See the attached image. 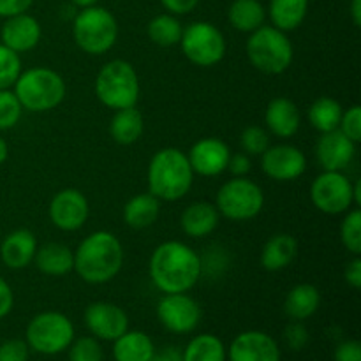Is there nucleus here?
Listing matches in <instances>:
<instances>
[{
    "instance_id": "obj_17",
    "label": "nucleus",
    "mask_w": 361,
    "mask_h": 361,
    "mask_svg": "<svg viewBox=\"0 0 361 361\" xmlns=\"http://www.w3.org/2000/svg\"><path fill=\"white\" fill-rule=\"evenodd\" d=\"M226 353L229 361H281V349L275 338L259 330L236 335Z\"/></svg>"
},
{
    "instance_id": "obj_15",
    "label": "nucleus",
    "mask_w": 361,
    "mask_h": 361,
    "mask_svg": "<svg viewBox=\"0 0 361 361\" xmlns=\"http://www.w3.org/2000/svg\"><path fill=\"white\" fill-rule=\"evenodd\" d=\"M85 324L97 341L113 342L129 330V317L122 307L109 302H94L85 309Z\"/></svg>"
},
{
    "instance_id": "obj_21",
    "label": "nucleus",
    "mask_w": 361,
    "mask_h": 361,
    "mask_svg": "<svg viewBox=\"0 0 361 361\" xmlns=\"http://www.w3.org/2000/svg\"><path fill=\"white\" fill-rule=\"evenodd\" d=\"M264 123H267L268 133L281 140H288L298 133L302 115H300L298 106L291 99L274 97L268 102L267 111H264Z\"/></svg>"
},
{
    "instance_id": "obj_13",
    "label": "nucleus",
    "mask_w": 361,
    "mask_h": 361,
    "mask_svg": "<svg viewBox=\"0 0 361 361\" xmlns=\"http://www.w3.org/2000/svg\"><path fill=\"white\" fill-rule=\"evenodd\" d=\"M261 169L275 182H293L305 173V154L295 145H274L261 154Z\"/></svg>"
},
{
    "instance_id": "obj_5",
    "label": "nucleus",
    "mask_w": 361,
    "mask_h": 361,
    "mask_svg": "<svg viewBox=\"0 0 361 361\" xmlns=\"http://www.w3.org/2000/svg\"><path fill=\"white\" fill-rule=\"evenodd\" d=\"M247 59L264 74H282L291 67L295 49L288 34L274 25H263L257 30L250 32L247 39Z\"/></svg>"
},
{
    "instance_id": "obj_22",
    "label": "nucleus",
    "mask_w": 361,
    "mask_h": 361,
    "mask_svg": "<svg viewBox=\"0 0 361 361\" xmlns=\"http://www.w3.org/2000/svg\"><path fill=\"white\" fill-rule=\"evenodd\" d=\"M221 214L217 207L208 201H196L189 204L180 215L182 231L190 238H204L217 229Z\"/></svg>"
},
{
    "instance_id": "obj_1",
    "label": "nucleus",
    "mask_w": 361,
    "mask_h": 361,
    "mask_svg": "<svg viewBox=\"0 0 361 361\" xmlns=\"http://www.w3.org/2000/svg\"><path fill=\"white\" fill-rule=\"evenodd\" d=\"M148 271L155 288L164 295L189 293L200 282L203 263L192 247L178 240H168L154 249Z\"/></svg>"
},
{
    "instance_id": "obj_32",
    "label": "nucleus",
    "mask_w": 361,
    "mask_h": 361,
    "mask_svg": "<svg viewBox=\"0 0 361 361\" xmlns=\"http://www.w3.org/2000/svg\"><path fill=\"white\" fill-rule=\"evenodd\" d=\"M182 358L183 361H226L228 353L217 335L201 334L187 344L182 351Z\"/></svg>"
},
{
    "instance_id": "obj_47",
    "label": "nucleus",
    "mask_w": 361,
    "mask_h": 361,
    "mask_svg": "<svg viewBox=\"0 0 361 361\" xmlns=\"http://www.w3.org/2000/svg\"><path fill=\"white\" fill-rule=\"evenodd\" d=\"M344 281L349 288L360 289L361 288V257L355 256L344 270Z\"/></svg>"
},
{
    "instance_id": "obj_27",
    "label": "nucleus",
    "mask_w": 361,
    "mask_h": 361,
    "mask_svg": "<svg viewBox=\"0 0 361 361\" xmlns=\"http://www.w3.org/2000/svg\"><path fill=\"white\" fill-rule=\"evenodd\" d=\"M143 130L145 120L140 109H136V106L116 109L111 122H109V134H111L113 141L123 145V147L136 143L143 136Z\"/></svg>"
},
{
    "instance_id": "obj_39",
    "label": "nucleus",
    "mask_w": 361,
    "mask_h": 361,
    "mask_svg": "<svg viewBox=\"0 0 361 361\" xmlns=\"http://www.w3.org/2000/svg\"><path fill=\"white\" fill-rule=\"evenodd\" d=\"M338 130L355 141L356 145L361 141V108L358 104H353L351 108L345 109L342 113L341 123H338Z\"/></svg>"
},
{
    "instance_id": "obj_31",
    "label": "nucleus",
    "mask_w": 361,
    "mask_h": 361,
    "mask_svg": "<svg viewBox=\"0 0 361 361\" xmlns=\"http://www.w3.org/2000/svg\"><path fill=\"white\" fill-rule=\"evenodd\" d=\"M342 113H344V108L341 106V102L335 101L334 97H328V95H323V97H317L316 101L310 104L309 108V122L317 133L324 134L330 133V130L338 129V123H341Z\"/></svg>"
},
{
    "instance_id": "obj_6",
    "label": "nucleus",
    "mask_w": 361,
    "mask_h": 361,
    "mask_svg": "<svg viewBox=\"0 0 361 361\" xmlns=\"http://www.w3.org/2000/svg\"><path fill=\"white\" fill-rule=\"evenodd\" d=\"M73 37L88 55H104L118 39V23L111 11L99 6L81 9L73 21Z\"/></svg>"
},
{
    "instance_id": "obj_10",
    "label": "nucleus",
    "mask_w": 361,
    "mask_h": 361,
    "mask_svg": "<svg viewBox=\"0 0 361 361\" xmlns=\"http://www.w3.org/2000/svg\"><path fill=\"white\" fill-rule=\"evenodd\" d=\"M180 48L189 62L197 67H214L224 59L226 39L224 34L208 21H194L182 32Z\"/></svg>"
},
{
    "instance_id": "obj_42",
    "label": "nucleus",
    "mask_w": 361,
    "mask_h": 361,
    "mask_svg": "<svg viewBox=\"0 0 361 361\" xmlns=\"http://www.w3.org/2000/svg\"><path fill=\"white\" fill-rule=\"evenodd\" d=\"M335 361H361V344L358 341H344L335 348Z\"/></svg>"
},
{
    "instance_id": "obj_33",
    "label": "nucleus",
    "mask_w": 361,
    "mask_h": 361,
    "mask_svg": "<svg viewBox=\"0 0 361 361\" xmlns=\"http://www.w3.org/2000/svg\"><path fill=\"white\" fill-rule=\"evenodd\" d=\"M183 27L175 14H157L150 20L147 27L148 39L161 48H171L176 46L182 39Z\"/></svg>"
},
{
    "instance_id": "obj_11",
    "label": "nucleus",
    "mask_w": 361,
    "mask_h": 361,
    "mask_svg": "<svg viewBox=\"0 0 361 361\" xmlns=\"http://www.w3.org/2000/svg\"><path fill=\"white\" fill-rule=\"evenodd\" d=\"M310 201L326 215H341L355 204L353 182L342 171H323L310 185Z\"/></svg>"
},
{
    "instance_id": "obj_4",
    "label": "nucleus",
    "mask_w": 361,
    "mask_h": 361,
    "mask_svg": "<svg viewBox=\"0 0 361 361\" xmlns=\"http://www.w3.org/2000/svg\"><path fill=\"white\" fill-rule=\"evenodd\" d=\"M13 92L23 109L30 113H46L59 108L66 99V81L49 67H30L21 71Z\"/></svg>"
},
{
    "instance_id": "obj_43",
    "label": "nucleus",
    "mask_w": 361,
    "mask_h": 361,
    "mask_svg": "<svg viewBox=\"0 0 361 361\" xmlns=\"http://www.w3.org/2000/svg\"><path fill=\"white\" fill-rule=\"evenodd\" d=\"M250 169H252L250 155L243 154V152H238V154H235V155L231 154L226 171L231 173L233 176H247L250 173Z\"/></svg>"
},
{
    "instance_id": "obj_12",
    "label": "nucleus",
    "mask_w": 361,
    "mask_h": 361,
    "mask_svg": "<svg viewBox=\"0 0 361 361\" xmlns=\"http://www.w3.org/2000/svg\"><path fill=\"white\" fill-rule=\"evenodd\" d=\"M201 307L187 293H171L164 295L157 303V319L171 334H190L200 324Z\"/></svg>"
},
{
    "instance_id": "obj_2",
    "label": "nucleus",
    "mask_w": 361,
    "mask_h": 361,
    "mask_svg": "<svg viewBox=\"0 0 361 361\" xmlns=\"http://www.w3.org/2000/svg\"><path fill=\"white\" fill-rule=\"evenodd\" d=\"M122 267V242L109 231L92 233L74 250V271L87 284H106L120 274Z\"/></svg>"
},
{
    "instance_id": "obj_40",
    "label": "nucleus",
    "mask_w": 361,
    "mask_h": 361,
    "mask_svg": "<svg viewBox=\"0 0 361 361\" xmlns=\"http://www.w3.org/2000/svg\"><path fill=\"white\" fill-rule=\"evenodd\" d=\"M30 348L21 338H11L0 344V361H28Z\"/></svg>"
},
{
    "instance_id": "obj_41",
    "label": "nucleus",
    "mask_w": 361,
    "mask_h": 361,
    "mask_svg": "<svg viewBox=\"0 0 361 361\" xmlns=\"http://www.w3.org/2000/svg\"><path fill=\"white\" fill-rule=\"evenodd\" d=\"M284 338L286 344H288L293 351H300V349H303L309 344V331L303 326L302 321H295V323H291L286 328Z\"/></svg>"
},
{
    "instance_id": "obj_34",
    "label": "nucleus",
    "mask_w": 361,
    "mask_h": 361,
    "mask_svg": "<svg viewBox=\"0 0 361 361\" xmlns=\"http://www.w3.org/2000/svg\"><path fill=\"white\" fill-rule=\"evenodd\" d=\"M341 242L353 256H361V212L360 208L348 210L341 224Z\"/></svg>"
},
{
    "instance_id": "obj_8",
    "label": "nucleus",
    "mask_w": 361,
    "mask_h": 361,
    "mask_svg": "<svg viewBox=\"0 0 361 361\" xmlns=\"http://www.w3.org/2000/svg\"><path fill=\"white\" fill-rule=\"evenodd\" d=\"M74 341V324L66 314L48 310L34 316L25 331V342L39 355L53 356L66 351Z\"/></svg>"
},
{
    "instance_id": "obj_50",
    "label": "nucleus",
    "mask_w": 361,
    "mask_h": 361,
    "mask_svg": "<svg viewBox=\"0 0 361 361\" xmlns=\"http://www.w3.org/2000/svg\"><path fill=\"white\" fill-rule=\"evenodd\" d=\"M7 157H9V145L0 136V164H4L7 161Z\"/></svg>"
},
{
    "instance_id": "obj_16",
    "label": "nucleus",
    "mask_w": 361,
    "mask_h": 361,
    "mask_svg": "<svg viewBox=\"0 0 361 361\" xmlns=\"http://www.w3.org/2000/svg\"><path fill=\"white\" fill-rule=\"evenodd\" d=\"M229 157L231 150L221 137H201L187 154L192 171L201 176H219L224 173Z\"/></svg>"
},
{
    "instance_id": "obj_20",
    "label": "nucleus",
    "mask_w": 361,
    "mask_h": 361,
    "mask_svg": "<svg viewBox=\"0 0 361 361\" xmlns=\"http://www.w3.org/2000/svg\"><path fill=\"white\" fill-rule=\"evenodd\" d=\"M37 238L30 229H14L0 243V259L9 270H23L34 263Z\"/></svg>"
},
{
    "instance_id": "obj_46",
    "label": "nucleus",
    "mask_w": 361,
    "mask_h": 361,
    "mask_svg": "<svg viewBox=\"0 0 361 361\" xmlns=\"http://www.w3.org/2000/svg\"><path fill=\"white\" fill-rule=\"evenodd\" d=\"M14 307V293L13 288L6 279L0 277V319L7 317Z\"/></svg>"
},
{
    "instance_id": "obj_45",
    "label": "nucleus",
    "mask_w": 361,
    "mask_h": 361,
    "mask_svg": "<svg viewBox=\"0 0 361 361\" xmlns=\"http://www.w3.org/2000/svg\"><path fill=\"white\" fill-rule=\"evenodd\" d=\"M161 4L169 14L182 16V14L192 13L197 4H200V0H161Z\"/></svg>"
},
{
    "instance_id": "obj_30",
    "label": "nucleus",
    "mask_w": 361,
    "mask_h": 361,
    "mask_svg": "<svg viewBox=\"0 0 361 361\" xmlns=\"http://www.w3.org/2000/svg\"><path fill=\"white\" fill-rule=\"evenodd\" d=\"M228 20L233 28L250 34L264 25L267 9L259 0H235L228 9Z\"/></svg>"
},
{
    "instance_id": "obj_3",
    "label": "nucleus",
    "mask_w": 361,
    "mask_h": 361,
    "mask_svg": "<svg viewBox=\"0 0 361 361\" xmlns=\"http://www.w3.org/2000/svg\"><path fill=\"white\" fill-rule=\"evenodd\" d=\"M148 192L159 201H178L189 194L194 182V171L187 154L175 147L155 152L148 164Z\"/></svg>"
},
{
    "instance_id": "obj_26",
    "label": "nucleus",
    "mask_w": 361,
    "mask_h": 361,
    "mask_svg": "<svg viewBox=\"0 0 361 361\" xmlns=\"http://www.w3.org/2000/svg\"><path fill=\"white\" fill-rule=\"evenodd\" d=\"M161 214V201L150 192L136 194L126 203L122 212L123 222L133 229L150 228Z\"/></svg>"
},
{
    "instance_id": "obj_48",
    "label": "nucleus",
    "mask_w": 361,
    "mask_h": 361,
    "mask_svg": "<svg viewBox=\"0 0 361 361\" xmlns=\"http://www.w3.org/2000/svg\"><path fill=\"white\" fill-rule=\"evenodd\" d=\"M150 361H183L182 349L175 348V345H166L162 349H155Z\"/></svg>"
},
{
    "instance_id": "obj_23",
    "label": "nucleus",
    "mask_w": 361,
    "mask_h": 361,
    "mask_svg": "<svg viewBox=\"0 0 361 361\" xmlns=\"http://www.w3.org/2000/svg\"><path fill=\"white\" fill-rule=\"evenodd\" d=\"M298 256V240L288 233L270 236L261 250V267L268 271L288 268Z\"/></svg>"
},
{
    "instance_id": "obj_38",
    "label": "nucleus",
    "mask_w": 361,
    "mask_h": 361,
    "mask_svg": "<svg viewBox=\"0 0 361 361\" xmlns=\"http://www.w3.org/2000/svg\"><path fill=\"white\" fill-rule=\"evenodd\" d=\"M69 361H102L104 353H102L101 344L95 337H80L74 338L73 344L69 345Z\"/></svg>"
},
{
    "instance_id": "obj_44",
    "label": "nucleus",
    "mask_w": 361,
    "mask_h": 361,
    "mask_svg": "<svg viewBox=\"0 0 361 361\" xmlns=\"http://www.w3.org/2000/svg\"><path fill=\"white\" fill-rule=\"evenodd\" d=\"M34 0H0V18H11L27 13Z\"/></svg>"
},
{
    "instance_id": "obj_24",
    "label": "nucleus",
    "mask_w": 361,
    "mask_h": 361,
    "mask_svg": "<svg viewBox=\"0 0 361 361\" xmlns=\"http://www.w3.org/2000/svg\"><path fill=\"white\" fill-rule=\"evenodd\" d=\"M34 264L48 277H63L74 270V252L63 243H44L37 247Z\"/></svg>"
},
{
    "instance_id": "obj_37",
    "label": "nucleus",
    "mask_w": 361,
    "mask_h": 361,
    "mask_svg": "<svg viewBox=\"0 0 361 361\" xmlns=\"http://www.w3.org/2000/svg\"><path fill=\"white\" fill-rule=\"evenodd\" d=\"M240 147L247 155H261L270 147V134L261 126H249L242 130Z\"/></svg>"
},
{
    "instance_id": "obj_19",
    "label": "nucleus",
    "mask_w": 361,
    "mask_h": 361,
    "mask_svg": "<svg viewBox=\"0 0 361 361\" xmlns=\"http://www.w3.org/2000/svg\"><path fill=\"white\" fill-rule=\"evenodd\" d=\"M41 23L28 13L6 18L2 28H0V39H2L0 42L16 51L18 55L34 49L41 41Z\"/></svg>"
},
{
    "instance_id": "obj_29",
    "label": "nucleus",
    "mask_w": 361,
    "mask_h": 361,
    "mask_svg": "<svg viewBox=\"0 0 361 361\" xmlns=\"http://www.w3.org/2000/svg\"><path fill=\"white\" fill-rule=\"evenodd\" d=\"M309 0H270L268 14L271 25L282 32L296 30L305 21Z\"/></svg>"
},
{
    "instance_id": "obj_25",
    "label": "nucleus",
    "mask_w": 361,
    "mask_h": 361,
    "mask_svg": "<svg viewBox=\"0 0 361 361\" xmlns=\"http://www.w3.org/2000/svg\"><path fill=\"white\" fill-rule=\"evenodd\" d=\"M321 293L314 284H296L291 291L286 295L284 312L293 321H305L312 317L319 310Z\"/></svg>"
},
{
    "instance_id": "obj_7",
    "label": "nucleus",
    "mask_w": 361,
    "mask_h": 361,
    "mask_svg": "<svg viewBox=\"0 0 361 361\" xmlns=\"http://www.w3.org/2000/svg\"><path fill=\"white\" fill-rule=\"evenodd\" d=\"M95 95L109 109L136 106L140 99V78L133 63L127 60H111L104 63L95 78Z\"/></svg>"
},
{
    "instance_id": "obj_49",
    "label": "nucleus",
    "mask_w": 361,
    "mask_h": 361,
    "mask_svg": "<svg viewBox=\"0 0 361 361\" xmlns=\"http://www.w3.org/2000/svg\"><path fill=\"white\" fill-rule=\"evenodd\" d=\"M349 14H351V20L355 23V27L361 25V0H351V6H349Z\"/></svg>"
},
{
    "instance_id": "obj_36",
    "label": "nucleus",
    "mask_w": 361,
    "mask_h": 361,
    "mask_svg": "<svg viewBox=\"0 0 361 361\" xmlns=\"http://www.w3.org/2000/svg\"><path fill=\"white\" fill-rule=\"evenodd\" d=\"M23 115V106L18 101L16 94L11 88L0 90V130H9L16 127Z\"/></svg>"
},
{
    "instance_id": "obj_51",
    "label": "nucleus",
    "mask_w": 361,
    "mask_h": 361,
    "mask_svg": "<svg viewBox=\"0 0 361 361\" xmlns=\"http://www.w3.org/2000/svg\"><path fill=\"white\" fill-rule=\"evenodd\" d=\"M353 197H355V207H360L361 204V182L360 180H356V182L353 183Z\"/></svg>"
},
{
    "instance_id": "obj_9",
    "label": "nucleus",
    "mask_w": 361,
    "mask_h": 361,
    "mask_svg": "<svg viewBox=\"0 0 361 361\" xmlns=\"http://www.w3.org/2000/svg\"><path fill=\"white\" fill-rule=\"evenodd\" d=\"M214 204L222 217L235 222H245L261 214L264 207V192L247 176H233L231 180L222 183Z\"/></svg>"
},
{
    "instance_id": "obj_52",
    "label": "nucleus",
    "mask_w": 361,
    "mask_h": 361,
    "mask_svg": "<svg viewBox=\"0 0 361 361\" xmlns=\"http://www.w3.org/2000/svg\"><path fill=\"white\" fill-rule=\"evenodd\" d=\"M71 2H73L76 7H80V9H85V7L97 6L99 0H71Z\"/></svg>"
},
{
    "instance_id": "obj_18",
    "label": "nucleus",
    "mask_w": 361,
    "mask_h": 361,
    "mask_svg": "<svg viewBox=\"0 0 361 361\" xmlns=\"http://www.w3.org/2000/svg\"><path fill=\"white\" fill-rule=\"evenodd\" d=\"M356 155V143L335 129L321 134L316 145V157L324 171H344Z\"/></svg>"
},
{
    "instance_id": "obj_35",
    "label": "nucleus",
    "mask_w": 361,
    "mask_h": 361,
    "mask_svg": "<svg viewBox=\"0 0 361 361\" xmlns=\"http://www.w3.org/2000/svg\"><path fill=\"white\" fill-rule=\"evenodd\" d=\"M21 71L23 67H21L20 55L0 42V90L13 88Z\"/></svg>"
},
{
    "instance_id": "obj_28",
    "label": "nucleus",
    "mask_w": 361,
    "mask_h": 361,
    "mask_svg": "<svg viewBox=\"0 0 361 361\" xmlns=\"http://www.w3.org/2000/svg\"><path fill=\"white\" fill-rule=\"evenodd\" d=\"M155 353L152 338L145 331H129L113 341L115 361H150Z\"/></svg>"
},
{
    "instance_id": "obj_14",
    "label": "nucleus",
    "mask_w": 361,
    "mask_h": 361,
    "mask_svg": "<svg viewBox=\"0 0 361 361\" xmlns=\"http://www.w3.org/2000/svg\"><path fill=\"white\" fill-rule=\"evenodd\" d=\"M48 214L55 228L71 233L83 228L90 214V207L81 190L62 189L51 197Z\"/></svg>"
}]
</instances>
